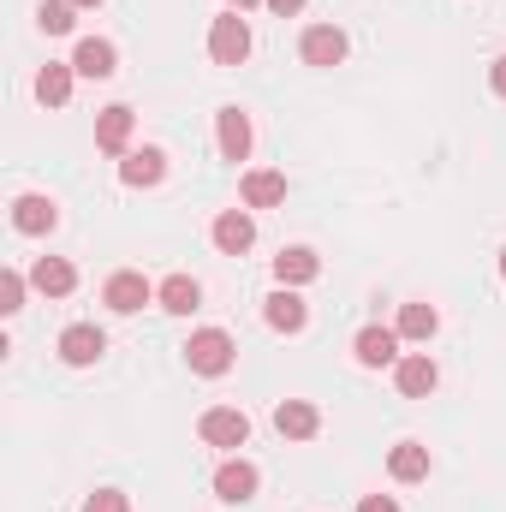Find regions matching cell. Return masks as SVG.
I'll list each match as a JSON object with an SVG mask.
<instances>
[{
  "mask_svg": "<svg viewBox=\"0 0 506 512\" xmlns=\"http://www.w3.org/2000/svg\"><path fill=\"white\" fill-rule=\"evenodd\" d=\"M54 221H60V209H54L48 197H36V191H24V197L12 203V227H18L24 239H42V233H54Z\"/></svg>",
  "mask_w": 506,
  "mask_h": 512,
  "instance_id": "8fae6325",
  "label": "cell"
},
{
  "mask_svg": "<svg viewBox=\"0 0 506 512\" xmlns=\"http://www.w3.org/2000/svg\"><path fill=\"white\" fill-rule=\"evenodd\" d=\"M209 54H215V66H245V54H251V24H245L239 12H221V18L209 24Z\"/></svg>",
  "mask_w": 506,
  "mask_h": 512,
  "instance_id": "7a4b0ae2",
  "label": "cell"
},
{
  "mask_svg": "<svg viewBox=\"0 0 506 512\" xmlns=\"http://www.w3.org/2000/svg\"><path fill=\"white\" fill-rule=\"evenodd\" d=\"M239 197H245V209H274V203H286V173H268V167H256V173H245Z\"/></svg>",
  "mask_w": 506,
  "mask_h": 512,
  "instance_id": "ac0fdd59",
  "label": "cell"
},
{
  "mask_svg": "<svg viewBox=\"0 0 506 512\" xmlns=\"http://www.w3.org/2000/svg\"><path fill=\"white\" fill-rule=\"evenodd\" d=\"M274 429H280L286 441H310V435L322 429V411H316L310 399H280V405H274Z\"/></svg>",
  "mask_w": 506,
  "mask_h": 512,
  "instance_id": "4fadbf2b",
  "label": "cell"
},
{
  "mask_svg": "<svg viewBox=\"0 0 506 512\" xmlns=\"http://www.w3.org/2000/svg\"><path fill=\"white\" fill-rule=\"evenodd\" d=\"M227 6H233V12H245V6H268V0H227Z\"/></svg>",
  "mask_w": 506,
  "mask_h": 512,
  "instance_id": "4dcf8cb0",
  "label": "cell"
},
{
  "mask_svg": "<svg viewBox=\"0 0 506 512\" xmlns=\"http://www.w3.org/2000/svg\"><path fill=\"white\" fill-rule=\"evenodd\" d=\"M262 316H268V328H274V334H298V328L310 322V304H304L292 286H280V292H268Z\"/></svg>",
  "mask_w": 506,
  "mask_h": 512,
  "instance_id": "7c38bea8",
  "label": "cell"
},
{
  "mask_svg": "<svg viewBox=\"0 0 506 512\" xmlns=\"http://www.w3.org/2000/svg\"><path fill=\"white\" fill-rule=\"evenodd\" d=\"M30 286H36L42 298H66V292L78 286V268H72L66 256H42V262L30 268Z\"/></svg>",
  "mask_w": 506,
  "mask_h": 512,
  "instance_id": "9a60e30c",
  "label": "cell"
},
{
  "mask_svg": "<svg viewBox=\"0 0 506 512\" xmlns=\"http://www.w3.org/2000/svg\"><path fill=\"white\" fill-rule=\"evenodd\" d=\"M120 179H126L131 191H137V185H161V179H167V155H161V149H131L126 161H120Z\"/></svg>",
  "mask_w": 506,
  "mask_h": 512,
  "instance_id": "ffe728a7",
  "label": "cell"
},
{
  "mask_svg": "<svg viewBox=\"0 0 506 512\" xmlns=\"http://www.w3.org/2000/svg\"><path fill=\"white\" fill-rule=\"evenodd\" d=\"M393 382H399L405 399H429L435 382H441V370H435V358H429V352H411V358H399V364H393Z\"/></svg>",
  "mask_w": 506,
  "mask_h": 512,
  "instance_id": "52a82bcc",
  "label": "cell"
},
{
  "mask_svg": "<svg viewBox=\"0 0 506 512\" xmlns=\"http://www.w3.org/2000/svg\"><path fill=\"white\" fill-rule=\"evenodd\" d=\"M72 12H78V6H72V0H42V12H36V24H42V30H48V36H66V30H72V24H78V18H72Z\"/></svg>",
  "mask_w": 506,
  "mask_h": 512,
  "instance_id": "d4e9b609",
  "label": "cell"
},
{
  "mask_svg": "<svg viewBox=\"0 0 506 512\" xmlns=\"http://www.w3.org/2000/svg\"><path fill=\"white\" fill-rule=\"evenodd\" d=\"M501 274H506V251H501Z\"/></svg>",
  "mask_w": 506,
  "mask_h": 512,
  "instance_id": "d6a6232c",
  "label": "cell"
},
{
  "mask_svg": "<svg viewBox=\"0 0 506 512\" xmlns=\"http://www.w3.org/2000/svg\"><path fill=\"white\" fill-rule=\"evenodd\" d=\"M72 6H102V0H72Z\"/></svg>",
  "mask_w": 506,
  "mask_h": 512,
  "instance_id": "1f68e13d",
  "label": "cell"
},
{
  "mask_svg": "<svg viewBox=\"0 0 506 512\" xmlns=\"http://www.w3.org/2000/svg\"><path fill=\"white\" fill-rule=\"evenodd\" d=\"M102 352H108V334H102L96 322H72V328L60 334V358H66L72 370H90Z\"/></svg>",
  "mask_w": 506,
  "mask_h": 512,
  "instance_id": "5b68a950",
  "label": "cell"
},
{
  "mask_svg": "<svg viewBox=\"0 0 506 512\" xmlns=\"http://www.w3.org/2000/svg\"><path fill=\"white\" fill-rule=\"evenodd\" d=\"M435 328H441L435 304H405V310H399V340H429Z\"/></svg>",
  "mask_w": 506,
  "mask_h": 512,
  "instance_id": "cb8c5ba5",
  "label": "cell"
},
{
  "mask_svg": "<svg viewBox=\"0 0 506 512\" xmlns=\"http://www.w3.org/2000/svg\"><path fill=\"white\" fill-rule=\"evenodd\" d=\"M316 274H322V256L304 251V245H292V251L274 256V280H280V286H310Z\"/></svg>",
  "mask_w": 506,
  "mask_h": 512,
  "instance_id": "d6986e66",
  "label": "cell"
},
{
  "mask_svg": "<svg viewBox=\"0 0 506 512\" xmlns=\"http://www.w3.org/2000/svg\"><path fill=\"white\" fill-rule=\"evenodd\" d=\"M489 84H495V96H506V54L489 66Z\"/></svg>",
  "mask_w": 506,
  "mask_h": 512,
  "instance_id": "f546056e",
  "label": "cell"
},
{
  "mask_svg": "<svg viewBox=\"0 0 506 512\" xmlns=\"http://www.w3.org/2000/svg\"><path fill=\"white\" fill-rule=\"evenodd\" d=\"M256 483H262V477H256L251 459H227V465L215 471V501H227V507H245V501L256 495Z\"/></svg>",
  "mask_w": 506,
  "mask_h": 512,
  "instance_id": "8992f818",
  "label": "cell"
},
{
  "mask_svg": "<svg viewBox=\"0 0 506 512\" xmlns=\"http://www.w3.org/2000/svg\"><path fill=\"white\" fill-rule=\"evenodd\" d=\"M215 131H221V155H227V161H245V155H251V114L221 108V114H215Z\"/></svg>",
  "mask_w": 506,
  "mask_h": 512,
  "instance_id": "e0dca14e",
  "label": "cell"
},
{
  "mask_svg": "<svg viewBox=\"0 0 506 512\" xmlns=\"http://www.w3.org/2000/svg\"><path fill=\"white\" fill-rule=\"evenodd\" d=\"M256 245V221L245 215V209H227L221 221H215V251H227V256H245Z\"/></svg>",
  "mask_w": 506,
  "mask_h": 512,
  "instance_id": "2e32d148",
  "label": "cell"
},
{
  "mask_svg": "<svg viewBox=\"0 0 506 512\" xmlns=\"http://www.w3.org/2000/svg\"><path fill=\"white\" fill-rule=\"evenodd\" d=\"M72 72H78V78H114V72H120V48L102 42V36H84L78 54H72Z\"/></svg>",
  "mask_w": 506,
  "mask_h": 512,
  "instance_id": "30bf717a",
  "label": "cell"
},
{
  "mask_svg": "<svg viewBox=\"0 0 506 512\" xmlns=\"http://www.w3.org/2000/svg\"><path fill=\"white\" fill-rule=\"evenodd\" d=\"M233 358H239V346H233L227 328H197V334L185 340V364H191L197 376H227Z\"/></svg>",
  "mask_w": 506,
  "mask_h": 512,
  "instance_id": "6da1fadb",
  "label": "cell"
},
{
  "mask_svg": "<svg viewBox=\"0 0 506 512\" xmlns=\"http://www.w3.org/2000/svg\"><path fill=\"white\" fill-rule=\"evenodd\" d=\"M197 429H203L209 447H245V441H251V417H245L239 405H209Z\"/></svg>",
  "mask_w": 506,
  "mask_h": 512,
  "instance_id": "3957f363",
  "label": "cell"
},
{
  "mask_svg": "<svg viewBox=\"0 0 506 512\" xmlns=\"http://www.w3.org/2000/svg\"><path fill=\"white\" fill-rule=\"evenodd\" d=\"M18 310H24V274L6 268L0 274V316H18Z\"/></svg>",
  "mask_w": 506,
  "mask_h": 512,
  "instance_id": "484cf974",
  "label": "cell"
},
{
  "mask_svg": "<svg viewBox=\"0 0 506 512\" xmlns=\"http://www.w3.org/2000/svg\"><path fill=\"white\" fill-rule=\"evenodd\" d=\"M352 352H358L364 370H387V364H399V328H364V334L352 340Z\"/></svg>",
  "mask_w": 506,
  "mask_h": 512,
  "instance_id": "5bb4252c",
  "label": "cell"
},
{
  "mask_svg": "<svg viewBox=\"0 0 506 512\" xmlns=\"http://www.w3.org/2000/svg\"><path fill=\"white\" fill-rule=\"evenodd\" d=\"M358 512H399V501H393V495H364Z\"/></svg>",
  "mask_w": 506,
  "mask_h": 512,
  "instance_id": "83f0119b",
  "label": "cell"
},
{
  "mask_svg": "<svg viewBox=\"0 0 506 512\" xmlns=\"http://www.w3.org/2000/svg\"><path fill=\"white\" fill-rule=\"evenodd\" d=\"M268 12H280V18H298V12H304V0H268Z\"/></svg>",
  "mask_w": 506,
  "mask_h": 512,
  "instance_id": "f1b7e54d",
  "label": "cell"
},
{
  "mask_svg": "<svg viewBox=\"0 0 506 512\" xmlns=\"http://www.w3.org/2000/svg\"><path fill=\"white\" fill-rule=\"evenodd\" d=\"M155 298H161V310H173V316H191V310L203 304V286H197L191 274H167V280L155 286Z\"/></svg>",
  "mask_w": 506,
  "mask_h": 512,
  "instance_id": "44dd1931",
  "label": "cell"
},
{
  "mask_svg": "<svg viewBox=\"0 0 506 512\" xmlns=\"http://www.w3.org/2000/svg\"><path fill=\"white\" fill-rule=\"evenodd\" d=\"M387 471H393V483H423L429 477V447L423 441H399L387 453Z\"/></svg>",
  "mask_w": 506,
  "mask_h": 512,
  "instance_id": "7402d4cb",
  "label": "cell"
},
{
  "mask_svg": "<svg viewBox=\"0 0 506 512\" xmlns=\"http://www.w3.org/2000/svg\"><path fill=\"white\" fill-rule=\"evenodd\" d=\"M36 102H42V108H66V102H72V66H42Z\"/></svg>",
  "mask_w": 506,
  "mask_h": 512,
  "instance_id": "603a6c76",
  "label": "cell"
},
{
  "mask_svg": "<svg viewBox=\"0 0 506 512\" xmlns=\"http://www.w3.org/2000/svg\"><path fill=\"white\" fill-rule=\"evenodd\" d=\"M131 126H137V114H131L126 102L102 108V114H96V149H108V155H131Z\"/></svg>",
  "mask_w": 506,
  "mask_h": 512,
  "instance_id": "ba28073f",
  "label": "cell"
},
{
  "mask_svg": "<svg viewBox=\"0 0 506 512\" xmlns=\"http://www.w3.org/2000/svg\"><path fill=\"white\" fill-rule=\"evenodd\" d=\"M84 512H131V501L120 495V489H96V495L84 501Z\"/></svg>",
  "mask_w": 506,
  "mask_h": 512,
  "instance_id": "4316f807",
  "label": "cell"
},
{
  "mask_svg": "<svg viewBox=\"0 0 506 512\" xmlns=\"http://www.w3.org/2000/svg\"><path fill=\"white\" fill-rule=\"evenodd\" d=\"M298 54H304V66H340L346 60V36L334 24H310L304 42H298Z\"/></svg>",
  "mask_w": 506,
  "mask_h": 512,
  "instance_id": "9c48e42d",
  "label": "cell"
},
{
  "mask_svg": "<svg viewBox=\"0 0 506 512\" xmlns=\"http://www.w3.org/2000/svg\"><path fill=\"white\" fill-rule=\"evenodd\" d=\"M149 298H155V286H149V280H143L137 268H120V274H114V280L102 286V304H108L114 316H137V310H143Z\"/></svg>",
  "mask_w": 506,
  "mask_h": 512,
  "instance_id": "277c9868",
  "label": "cell"
}]
</instances>
